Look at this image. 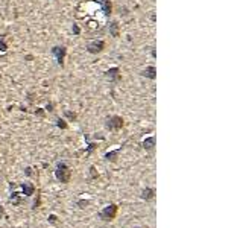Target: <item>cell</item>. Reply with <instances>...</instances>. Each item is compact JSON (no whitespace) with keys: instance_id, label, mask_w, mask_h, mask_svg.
<instances>
[{"instance_id":"obj_13","label":"cell","mask_w":243,"mask_h":228,"mask_svg":"<svg viewBox=\"0 0 243 228\" xmlns=\"http://www.w3.org/2000/svg\"><path fill=\"white\" fill-rule=\"evenodd\" d=\"M110 31H111L112 37H117V35H119V32H117V23H115V21L110 24Z\"/></svg>"},{"instance_id":"obj_7","label":"cell","mask_w":243,"mask_h":228,"mask_svg":"<svg viewBox=\"0 0 243 228\" xmlns=\"http://www.w3.org/2000/svg\"><path fill=\"white\" fill-rule=\"evenodd\" d=\"M21 189H23V193H24L26 196H32L34 192H35V186L31 184V183H23Z\"/></svg>"},{"instance_id":"obj_4","label":"cell","mask_w":243,"mask_h":228,"mask_svg":"<svg viewBox=\"0 0 243 228\" xmlns=\"http://www.w3.org/2000/svg\"><path fill=\"white\" fill-rule=\"evenodd\" d=\"M65 47H62V46H56L52 49V53L56 56V59H58V64L59 66H62V61H64V56H65Z\"/></svg>"},{"instance_id":"obj_1","label":"cell","mask_w":243,"mask_h":228,"mask_svg":"<svg viewBox=\"0 0 243 228\" xmlns=\"http://www.w3.org/2000/svg\"><path fill=\"white\" fill-rule=\"evenodd\" d=\"M55 176L58 181L61 183H69L70 181V176H72V172L69 169V166L65 163H58V167L55 170Z\"/></svg>"},{"instance_id":"obj_11","label":"cell","mask_w":243,"mask_h":228,"mask_svg":"<svg viewBox=\"0 0 243 228\" xmlns=\"http://www.w3.org/2000/svg\"><path fill=\"white\" fill-rule=\"evenodd\" d=\"M141 75H143V76H148V78H150V79H153V78H155V67H149V69L143 70Z\"/></svg>"},{"instance_id":"obj_20","label":"cell","mask_w":243,"mask_h":228,"mask_svg":"<svg viewBox=\"0 0 243 228\" xmlns=\"http://www.w3.org/2000/svg\"><path fill=\"white\" fill-rule=\"evenodd\" d=\"M26 174H27V175H31V174H32V169H31V167H27V169H26Z\"/></svg>"},{"instance_id":"obj_8","label":"cell","mask_w":243,"mask_h":228,"mask_svg":"<svg viewBox=\"0 0 243 228\" xmlns=\"http://www.w3.org/2000/svg\"><path fill=\"white\" fill-rule=\"evenodd\" d=\"M153 196H155V190H153V189H145V190L141 192V198L146 199V201L152 199Z\"/></svg>"},{"instance_id":"obj_14","label":"cell","mask_w":243,"mask_h":228,"mask_svg":"<svg viewBox=\"0 0 243 228\" xmlns=\"http://www.w3.org/2000/svg\"><path fill=\"white\" fill-rule=\"evenodd\" d=\"M119 152H120L119 149H117V151H112V152H108L105 157H107V160H115V157L119 155Z\"/></svg>"},{"instance_id":"obj_5","label":"cell","mask_w":243,"mask_h":228,"mask_svg":"<svg viewBox=\"0 0 243 228\" xmlns=\"http://www.w3.org/2000/svg\"><path fill=\"white\" fill-rule=\"evenodd\" d=\"M103 41H93V43H90L88 44V52L90 53H97L100 52L102 49H103Z\"/></svg>"},{"instance_id":"obj_19","label":"cell","mask_w":243,"mask_h":228,"mask_svg":"<svg viewBox=\"0 0 243 228\" xmlns=\"http://www.w3.org/2000/svg\"><path fill=\"white\" fill-rule=\"evenodd\" d=\"M90 170H91V176H93V178H96V176H97V174H96V169H94L93 166L90 167Z\"/></svg>"},{"instance_id":"obj_18","label":"cell","mask_w":243,"mask_h":228,"mask_svg":"<svg viewBox=\"0 0 243 228\" xmlns=\"http://www.w3.org/2000/svg\"><path fill=\"white\" fill-rule=\"evenodd\" d=\"M58 126H59V128H67V125L64 123V120H61V119H58Z\"/></svg>"},{"instance_id":"obj_17","label":"cell","mask_w":243,"mask_h":228,"mask_svg":"<svg viewBox=\"0 0 243 228\" xmlns=\"http://www.w3.org/2000/svg\"><path fill=\"white\" fill-rule=\"evenodd\" d=\"M65 116H67L70 120H75V119H76V114H75V113H70V111H65Z\"/></svg>"},{"instance_id":"obj_9","label":"cell","mask_w":243,"mask_h":228,"mask_svg":"<svg viewBox=\"0 0 243 228\" xmlns=\"http://www.w3.org/2000/svg\"><path fill=\"white\" fill-rule=\"evenodd\" d=\"M153 146H155V137H153V136H152V137H148L146 140L143 141V148H145V149H152Z\"/></svg>"},{"instance_id":"obj_2","label":"cell","mask_w":243,"mask_h":228,"mask_svg":"<svg viewBox=\"0 0 243 228\" xmlns=\"http://www.w3.org/2000/svg\"><path fill=\"white\" fill-rule=\"evenodd\" d=\"M117 214V205L115 204H111V205H107L103 210L99 213V216L103 219V221H112Z\"/></svg>"},{"instance_id":"obj_12","label":"cell","mask_w":243,"mask_h":228,"mask_svg":"<svg viewBox=\"0 0 243 228\" xmlns=\"http://www.w3.org/2000/svg\"><path fill=\"white\" fill-rule=\"evenodd\" d=\"M9 201H11L12 204H15V205H19V204H20L19 193H12V195H11V198H9Z\"/></svg>"},{"instance_id":"obj_6","label":"cell","mask_w":243,"mask_h":228,"mask_svg":"<svg viewBox=\"0 0 243 228\" xmlns=\"http://www.w3.org/2000/svg\"><path fill=\"white\" fill-rule=\"evenodd\" d=\"M119 71H120V70H119L117 67H112V69H110V70L105 73V76H107V78H108L110 81H117V79L120 78Z\"/></svg>"},{"instance_id":"obj_15","label":"cell","mask_w":243,"mask_h":228,"mask_svg":"<svg viewBox=\"0 0 243 228\" xmlns=\"http://www.w3.org/2000/svg\"><path fill=\"white\" fill-rule=\"evenodd\" d=\"M88 204H90V201H88V199H81V201H78V205H79V209H85Z\"/></svg>"},{"instance_id":"obj_16","label":"cell","mask_w":243,"mask_h":228,"mask_svg":"<svg viewBox=\"0 0 243 228\" xmlns=\"http://www.w3.org/2000/svg\"><path fill=\"white\" fill-rule=\"evenodd\" d=\"M47 219H49V222H50V224H56V219H58V217H56V214H49V217H47Z\"/></svg>"},{"instance_id":"obj_10","label":"cell","mask_w":243,"mask_h":228,"mask_svg":"<svg viewBox=\"0 0 243 228\" xmlns=\"http://www.w3.org/2000/svg\"><path fill=\"white\" fill-rule=\"evenodd\" d=\"M102 8H103V12L107 15L111 14V2L110 0H102Z\"/></svg>"},{"instance_id":"obj_3","label":"cell","mask_w":243,"mask_h":228,"mask_svg":"<svg viewBox=\"0 0 243 228\" xmlns=\"http://www.w3.org/2000/svg\"><path fill=\"white\" fill-rule=\"evenodd\" d=\"M123 126V119L119 116H112L107 120V128L108 129H120Z\"/></svg>"}]
</instances>
